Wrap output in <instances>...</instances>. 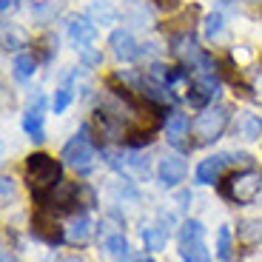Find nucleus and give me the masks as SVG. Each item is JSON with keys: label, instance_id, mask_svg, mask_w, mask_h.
Listing matches in <instances>:
<instances>
[{"label": "nucleus", "instance_id": "obj_1", "mask_svg": "<svg viewBox=\"0 0 262 262\" xmlns=\"http://www.w3.org/2000/svg\"><path fill=\"white\" fill-rule=\"evenodd\" d=\"M60 174H63L60 163L49 154H32L26 163V185L37 200H46L60 188V183H63Z\"/></svg>", "mask_w": 262, "mask_h": 262}, {"label": "nucleus", "instance_id": "obj_2", "mask_svg": "<svg viewBox=\"0 0 262 262\" xmlns=\"http://www.w3.org/2000/svg\"><path fill=\"white\" fill-rule=\"evenodd\" d=\"M223 196L225 200H231V203L236 205H251L259 196L262 191V177L256 174L254 168H243V171H234V174H228L223 183Z\"/></svg>", "mask_w": 262, "mask_h": 262}, {"label": "nucleus", "instance_id": "obj_3", "mask_svg": "<svg viewBox=\"0 0 262 262\" xmlns=\"http://www.w3.org/2000/svg\"><path fill=\"white\" fill-rule=\"evenodd\" d=\"M63 160H66V165H72V168L77 171V174H83V177H89L94 171L97 151H94V143H92V137H89V125H83V128L63 145Z\"/></svg>", "mask_w": 262, "mask_h": 262}, {"label": "nucleus", "instance_id": "obj_4", "mask_svg": "<svg viewBox=\"0 0 262 262\" xmlns=\"http://www.w3.org/2000/svg\"><path fill=\"white\" fill-rule=\"evenodd\" d=\"M228 120H231V112L228 105H208L203 108V114H196V120L191 123V131H194V143L196 145H208L214 140L223 137V131L228 128Z\"/></svg>", "mask_w": 262, "mask_h": 262}, {"label": "nucleus", "instance_id": "obj_5", "mask_svg": "<svg viewBox=\"0 0 262 262\" xmlns=\"http://www.w3.org/2000/svg\"><path fill=\"white\" fill-rule=\"evenodd\" d=\"M177 248L183 262H211V251L205 245V225L200 220H185L183 223Z\"/></svg>", "mask_w": 262, "mask_h": 262}, {"label": "nucleus", "instance_id": "obj_6", "mask_svg": "<svg viewBox=\"0 0 262 262\" xmlns=\"http://www.w3.org/2000/svg\"><path fill=\"white\" fill-rule=\"evenodd\" d=\"M185 174H188V165H185V160L180 154H165L157 163V180L163 188H177L185 180Z\"/></svg>", "mask_w": 262, "mask_h": 262}, {"label": "nucleus", "instance_id": "obj_7", "mask_svg": "<svg viewBox=\"0 0 262 262\" xmlns=\"http://www.w3.org/2000/svg\"><path fill=\"white\" fill-rule=\"evenodd\" d=\"M69 40L74 43V49L89 52V49L94 46V40H97V23H94L89 14L72 17V23H69Z\"/></svg>", "mask_w": 262, "mask_h": 262}, {"label": "nucleus", "instance_id": "obj_8", "mask_svg": "<svg viewBox=\"0 0 262 262\" xmlns=\"http://www.w3.org/2000/svg\"><path fill=\"white\" fill-rule=\"evenodd\" d=\"M245 154H214V157L203 160V163L196 165L194 171V180L196 185H211L214 180H220V174H223V168L228 163H236V160H243Z\"/></svg>", "mask_w": 262, "mask_h": 262}, {"label": "nucleus", "instance_id": "obj_9", "mask_svg": "<svg viewBox=\"0 0 262 262\" xmlns=\"http://www.w3.org/2000/svg\"><path fill=\"white\" fill-rule=\"evenodd\" d=\"M32 231L40 239H46V243H52V245L60 243V239H66V231H60V225H57V214H54V208H49V205H43V208L34 214Z\"/></svg>", "mask_w": 262, "mask_h": 262}, {"label": "nucleus", "instance_id": "obj_10", "mask_svg": "<svg viewBox=\"0 0 262 262\" xmlns=\"http://www.w3.org/2000/svg\"><path fill=\"white\" fill-rule=\"evenodd\" d=\"M108 46H112V54L120 60V63H131V60L140 57V43L134 40V34L128 29H114L112 37H108Z\"/></svg>", "mask_w": 262, "mask_h": 262}, {"label": "nucleus", "instance_id": "obj_11", "mask_svg": "<svg viewBox=\"0 0 262 262\" xmlns=\"http://www.w3.org/2000/svg\"><path fill=\"white\" fill-rule=\"evenodd\" d=\"M23 131L34 143L46 140V131H43V94H34V105H29L26 114H23Z\"/></svg>", "mask_w": 262, "mask_h": 262}, {"label": "nucleus", "instance_id": "obj_12", "mask_svg": "<svg viewBox=\"0 0 262 262\" xmlns=\"http://www.w3.org/2000/svg\"><path fill=\"white\" fill-rule=\"evenodd\" d=\"M168 231H171V225H165L163 220H157V223H148L145 225L143 223V245H145V251H163L165 245H168Z\"/></svg>", "mask_w": 262, "mask_h": 262}, {"label": "nucleus", "instance_id": "obj_13", "mask_svg": "<svg viewBox=\"0 0 262 262\" xmlns=\"http://www.w3.org/2000/svg\"><path fill=\"white\" fill-rule=\"evenodd\" d=\"M92 216L89 214H77L72 216V223L66 225V243H72V245H85L89 243V236H92Z\"/></svg>", "mask_w": 262, "mask_h": 262}, {"label": "nucleus", "instance_id": "obj_14", "mask_svg": "<svg viewBox=\"0 0 262 262\" xmlns=\"http://www.w3.org/2000/svg\"><path fill=\"white\" fill-rule=\"evenodd\" d=\"M191 131V120L185 117L183 112H171L168 120H165V134H168V143L180 145L183 148V137Z\"/></svg>", "mask_w": 262, "mask_h": 262}, {"label": "nucleus", "instance_id": "obj_15", "mask_svg": "<svg viewBox=\"0 0 262 262\" xmlns=\"http://www.w3.org/2000/svg\"><path fill=\"white\" fill-rule=\"evenodd\" d=\"M103 248L108 251V259H112V262H131V245H128V239L123 236V231L105 236Z\"/></svg>", "mask_w": 262, "mask_h": 262}, {"label": "nucleus", "instance_id": "obj_16", "mask_svg": "<svg viewBox=\"0 0 262 262\" xmlns=\"http://www.w3.org/2000/svg\"><path fill=\"white\" fill-rule=\"evenodd\" d=\"M236 134L243 140H259L262 137V117L254 112H243L236 117Z\"/></svg>", "mask_w": 262, "mask_h": 262}, {"label": "nucleus", "instance_id": "obj_17", "mask_svg": "<svg viewBox=\"0 0 262 262\" xmlns=\"http://www.w3.org/2000/svg\"><path fill=\"white\" fill-rule=\"evenodd\" d=\"M74 77H77V72L66 74V77H63V83L57 85V92H54V100H52L54 114H63L66 108H69V103L74 100Z\"/></svg>", "mask_w": 262, "mask_h": 262}, {"label": "nucleus", "instance_id": "obj_18", "mask_svg": "<svg viewBox=\"0 0 262 262\" xmlns=\"http://www.w3.org/2000/svg\"><path fill=\"white\" fill-rule=\"evenodd\" d=\"M66 0H34L32 3V17L37 23H52L60 12H63Z\"/></svg>", "mask_w": 262, "mask_h": 262}, {"label": "nucleus", "instance_id": "obj_19", "mask_svg": "<svg viewBox=\"0 0 262 262\" xmlns=\"http://www.w3.org/2000/svg\"><path fill=\"white\" fill-rule=\"evenodd\" d=\"M89 17H92L94 23H100V26H108V23H117L120 14L108 0H94L92 6H89Z\"/></svg>", "mask_w": 262, "mask_h": 262}, {"label": "nucleus", "instance_id": "obj_20", "mask_svg": "<svg viewBox=\"0 0 262 262\" xmlns=\"http://www.w3.org/2000/svg\"><path fill=\"white\" fill-rule=\"evenodd\" d=\"M236 239L243 245H256L262 239V223L259 220H243L236 225Z\"/></svg>", "mask_w": 262, "mask_h": 262}, {"label": "nucleus", "instance_id": "obj_21", "mask_svg": "<svg viewBox=\"0 0 262 262\" xmlns=\"http://www.w3.org/2000/svg\"><path fill=\"white\" fill-rule=\"evenodd\" d=\"M34 66H37V57H32V54H17L14 57V80H20V83H26V80H32L34 74Z\"/></svg>", "mask_w": 262, "mask_h": 262}, {"label": "nucleus", "instance_id": "obj_22", "mask_svg": "<svg viewBox=\"0 0 262 262\" xmlns=\"http://www.w3.org/2000/svg\"><path fill=\"white\" fill-rule=\"evenodd\" d=\"M216 256L228 262L234 256V243H231V225H220L216 231Z\"/></svg>", "mask_w": 262, "mask_h": 262}, {"label": "nucleus", "instance_id": "obj_23", "mask_svg": "<svg viewBox=\"0 0 262 262\" xmlns=\"http://www.w3.org/2000/svg\"><path fill=\"white\" fill-rule=\"evenodd\" d=\"M225 32V17L223 12H211L208 17H205V37L208 40H220Z\"/></svg>", "mask_w": 262, "mask_h": 262}, {"label": "nucleus", "instance_id": "obj_24", "mask_svg": "<svg viewBox=\"0 0 262 262\" xmlns=\"http://www.w3.org/2000/svg\"><path fill=\"white\" fill-rule=\"evenodd\" d=\"M34 52H37V57L43 60V63H49V60H52L54 54H57V37H54V34H46L43 40H37Z\"/></svg>", "mask_w": 262, "mask_h": 262}, {"label": "nucleus", "instance_id": "obj_25", "mask_svg": "<svg viewBox=\"0 0 262 262\" xmlns=\"http://www.w3.org/2000/svg\"><path fill=\"white\" fill-rule=\"evenodd\" d=\"M251 92H254V97L262 103V66L254 72V80H251Z\"/></svg>", "mask_w": 262, "mask_h": 262}, {"label": "nucleus", "instance_id": "obj_26", "mask_svg": "<svg viewBox=\"0 0 262 262\" xmlns=\"http://www.w3.org/2000/svg\"><path fill=\"white\" fill-rule=\"evenodd\" d=\"M83 54V66H100L103 63V54L94 52V49H89V52H80Z\"/></svg>", "mask_w": 262, "mask_h": 262}, {"label": "nucleus", "instance_id": "obj_27", "mask_svg": "<svg viewBox=\"0 0 262 262\" xmlns=\"http://www.w3.org/2000/svg\"><path fill=\"white\" fill-rule=\"evenodd\" d=\"M0 183H3V205H9V200L14 196V180L12 177H3Z\"/></svg>", "mask_w": 262, "mask_h": 262}, {"label": "nucleus", "instance_id": "obj_28", "mask_svg": "<svg viewBox=\"0 0 262 262\" xmlns=\"http://www.w3.org/2000/svg\"><path fill=\"white\" fill-rule=\"evenodd\" d=\"M17 43H23L17 32H6V49H17Z\"/></svg>", "mask_w": 262, "mask_h": 262}, {"label": "nucleus", "instance_id": "obj_29", "mask_svg": "<svg viewBox=\"0 0 262 262\" xmlns=\"http://www.w3.org/2000/svg\"><path fill=\"white\" fill-rule=\"evenodd\" d=\"M49 262H85L83 256H77V254H69V256H52Z\"/></svg>", "mask_w": 262, "mask_h": 262}, {"label": "nucleus", "instance_id": "obj_30", "mask_svg": "<svg viewBox=\"0 0 262 262\" xmlns=\"http://www.w3.org/2000/svg\"><path fill=\"white\" fill-rule=\"evenodd\" d=\"M0 262H17V256H14L12 251L6 248V251H3V254H0Z\"/></svg>", "mask_w": 262, "mask_h": 262}, {"label": "nucleus", "instance_id": "obj_31", "mask_svg": "<svg viewBox=\"0 0 262 262\" xmlns=\"http://www.w3.org/2000/svg\"><path fill=\"white\" fill-rule=\"evenodd\" d=\"M14 6H17V3H14V0H3V14H9V12H12Z\"/></svg>", "mask_w": 262, "mask_h": 262}, {"label": "nucleus", "instance_id": "obj_32", "mask_svg": "<svg viewBox=\"0 0 262 262\" xmlns=\"http://www.w3.org/2000/svg\"><path fill=\"white\" fill-rule=\"evenodd\" d=\"M137 262H154V259H151V256H143V259H137Z\"/></svg>", "mask_w": 262, "mask_h": 262}]
</instances>
